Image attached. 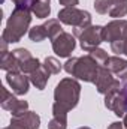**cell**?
I'll use <instances>...</instances> for the list:
<instances>
[{
    "label": "cell",
    "instance_id": "6da1fadb",
    "mask_svg": "<svg viewBox=\"0 0 127 129\" xmlns=\"http://www.w3.org/2000/svg\"><path fill=\"white\" fill-rule=\"evenodd\" d=\"M32 23V9L26 6H15L11 17L6 21L5 30L2 33V39L8 44L20 42L21 38L27 33Z\"/></svg>",
    "mask_w": 127,
    "mask_h": 129
},
{
    "label": "cell",
    "instance_id": "7a4b0ae2",
    "mask_svg": "<svg viewBox=\"0 0 127 129\" xmlns=\"http://www.w3.org/2000/svg\"><path fill=\"white\" fill-rule=\"evenodd\" d=\"M81 96V84L76 78H63L54 89V104L66 111L73 110Z\"/></svg>",
    "mask_w": 127,
    "mask_h": 129
},
{
    "label": "cell",
    "instance_id": "3957f363",
    "mask_svg": "<svg viewBox=\"0 0 127 129\" xmlns=\"http://www.w3.org/2000/svg\"><path fill=\"white\" fill-rule=\"evenodd\" d=\"M99 66L100 64L97 63L90 54H87V56H82V57L67 59V62L64 63V71L69 75H72V77H75L81 81L94 83Z\"/></svg>",
    "mask_w": 127,
    "mask_h": 129
},
{
    "label": "cell",
    "instance_id": "277c9868",
    "mask_svg": "<svg viewBox=\"0 0 127 129\" xmlns=\"http://www.w3.org/2000/svg\"><path fill=\"white\" fill-rule=\"evenodd\" d=\"M58 20L63 24L75 27L73 29V36H76V38L88 26H91V14L88 11L78 9L76 6L75 8H63L58 12Z\"/></svg>",
    "mask_w": 127,
    "mask_h": 129
},
{
    "label": "cell",
    "instance_id": "5b68a950",
    "mask_svg": "<svg viewBox=\"0 0 127 129\" xmlns=\"http://www.w3.org/2000/svg\"><path fill=\"white\" fill-rule=\"evenodd\" d=\"M94 86H96V89H97V92L102 93V95H106L111 90L121 89L120 80L114 78L112 72L106 66H103V64L99 66V71H97V75H96V80H94Z\"/></svg>",
    "mask_w": 127,
    "mask_h": 129
},
{
    "label": "cell",
    "instance_id": "8992f818",
    "mask_svg": "<svg viewBox=\"0 0 127 129\" xmlns=\"http://www.w3.org/2000/svg\"><path fill=\"white\" fill-rule=\"evenodd\" d=\"M79 45L84 51H91L103 42V27L102 26H88L84 32L78 36Z\"/></svg>",
    "mask_w": 127,
    "mask_h": 129
},
{
    "label": "cell",
    "instance_id": "52a82bcc",
    "mask_svg": "<svg viewBox=\"0 0 127 129\" xmlns=\"http://www.w3.org/2000/svg\"><path fill=\"white\" fill-rule=\"evenodd\" d=\"M2 89V99H0V105L3 110L11 111L12 117L21 116L26 111H29V102L27 101H20L17 99L15 95H12L6 87H0Z\"/></svg>",
    "mask_w": 127,
    "mask_h": 129
},
{
    "label": "cell",
    "instance_id": "ba28073f",
    "mask_svg": "<svg viewBox=\"0 0 127 129\" xmlns=\"http://www.w3.org/2000/svg\"><path fill=\"white\" fill-rule=\"evenodd\" d=\"M52 44V50L58 57H69L72 54V51L76 47V41L75 36L72 33L63 32L60 33L58 36H55L54 39H51Z\"/></svg>",
    "mask_w": 127,
    "mask_h": 129
},
{
    "label": "cell",
    "instance_id": "9c48e42d",
    "mask_svg": "<svg viewBox=\"0 0 127 129\" xmlns=\"http://www.w3.org/2000/svg\"><path fill=\"white\" fill-rule=\"evenodd\" d=\"M105 107L111 111H114L115 116L118 117H124L127 113V102L123 93H121V89L118 90H111L109 93L105 95Z\"/></svg>",
    "mask_w": 127,
    "mask_h": 129
},
{
    "label": "cell",
    "instance_id": "30bf717a",
    "mask_svg": "<svg viewBox=\"0 0 127 129\" xmlns=\"http://www.w3.org/2000/svg\"><path fill=\"white\" fill-rule=\"evenodd\" d=\"M6 81L11 86L12 92L18 96L26 95L30 87V77L23 72H8L6 74Z\"/></svg>",
    "mask_w": 127,
    "mask_h": 129
},
{
    "label": "cell",
    "instance_id": "8fae6325",
    "mask_svg": "<svg viewBox=\"0 0 127 129\" xmlns=\"http://www.w3.org/2000/svg\"><path fill=\"white\" fill-rule=\"evenodd\" d=\"M127 21L120 18V20H114L111 23H108L103 27V42H109L112 44L114 41H118L123 38V33L126 29Z\"/></svg>",
    "mask_w": 127,
    "mask_h": 129
},
{
    "label": "cell",
    "instance_id": "7c38bea8",
    "mask_svg": "<svg viewBox=\"0 0 127 129\" xmlns=\"http://www.w3.org/2000/svg\"><path fill=\"white\" fill-rule=\"evenodd\" d=\"M11 122L20 125L24 129H39L40 126V117L34 111H26L18 117H11Z\"/></svg>",
    "mask_w": 127,
    "mask_h": 129
},
{
    "label": "cell",
    "instance_id": "4fadbf2b",
    "mask_svg": "<svg viewBox=\"0 0 127 129\" xmlns=\"http://www.w3.org/2000/svg\"><path fill=\"white\" fill-rule=\"evenodd\" d=\"M105 66L120 80H127V60L121 59L120 56H111Z\"/></svg>",
    "mask_w": 127,
    "mask_h": 129
},
{
    "label": "cell",
    "instance_id": "5bb4252c",
    "mask_svg": "<svg viewBox=\"0 0 127 129\" xmlns=\"http://www.w3.org/2000/svg\"><path fill=\"white\" fill-rule=\"evenodd\" d=\"M67 113L64 108L52 104V119L48 123V129H66L67 128Z\"/></svg>",
    "mask_w": 127,
    "mask_h": 129
},
{
    "label": "cell",
    "instance_id": "9a60e30c",
    "mask_svg": "<svg viewBox=\"0 0 127 129\" xmlns=\"http://www.w3.org/2000/svg\"><path fill=\"white\" fill-rule=\"evenodd\" d=\"M0 68L6 72H21V63L12 54V51L0 54Z\"/></svg>",
    "mask_w": 127,
    "mask_h": 129
},
{
    "label": "cell",
    "instance_id": "2e32d148",
    "mask_svg": "<svg viewBox=\"0 0 127 129\" xmlns=\"http://www.w3.org/2000/svg\"><path fill=\"white\" fill-rule=\"evenodd\" d=\"M49 75H51V74H49L43 66H40L39 69H36L34 72L30 74V83H32L37 90H43V89L46 87V83H48V80H49Z\"/></svg>",
    "mask_w": 127,
    "mask_h": 129
},
{
    "label": "cell",
    "instance_id": "e0dca14e",
    "mask_svg": "<svg viewBox=\"0 0 127 129\" xmlns=\"http://www.w3.org/2000/svg\"><path fill=\"white\" fill-rule=\"evenodd\" d=\"M30 9L36 18H48L51 14V0H34Z\"/></svg>",
    "mask_w": 127,
    "mask_h": 129
},
{
    "label": "cell",
    "instance_id": "ac0fdd59",
    "mask_svg": "<svg viewBox=\"0 0 127 129\" xmlns=\"http://www.w3.org/2000/svg\"><path fill=\"white\" fill-rule=\"evenodd\" d=\"M43 27L48 33V38L49 39H54L55 36H58L60 33H63V27L60 24V20H55V18H48V21L43 23Z\"/></svg>",
    "mask_w": 127,
    "mask_h": 129
},
{
    "label": "cell",
    "instance_id": "d6986e66",
    "mask_svg": "<svg viewBox=\"0 0 127 129\" xmlns=\"http://www.w3.org/2000/svg\"><path fill=\"white\" fill-rule=\"evenodd\" d=\"M111 50L117 56H121V54L127 56V24H126V29H124V33H123V38L118 39V41H114L111 44Z\"/></svg>",
    "mask_w": 127,
    "mask_h": 129
},
{
    "label": "cell",
    "instance_id": "ffe728a7",
    "mask_svg": "<svg viewBox=\"0 0 127 129\" xmlns=\"http://www.w3.org/2000/svg\"><path fill=\"white\" fill-rule=\"evenodd\" d=\"M29 38H30V41H33V42H42L43 39H46L48 38V33L45 30L43 24L42 26H34V27H32L29 30Z\"/></svg>",
    "mask_w": 127,
    "mask_h": 129
},
{
    "label": "cell",
    "instance_id": "44dd1931",
    "mask_svg": "<svg viewBox=\"0 0 127 129\" xmlns=\"http://www.w3.org/2000/svg\"><path fill=\"white\" fill-rule=\"evenodd\" d=\"M42 66H43L51 75H57V74H60V71H61V64H60V62H58L55 57H46V59L43 60Z\"/></svg>",
    "mask_w": 127,
    "mask_h": 129
},
{
    "label": "cell",
    "instance_id": "7402d4cb",
    "mask_svg": "<svg viewBox=\"0 0 127 129\" xmlns=\"http://www.w3.org/2000/svg\"><path fill=\"white\" fill-rule=\"evenodd\" d=\"M42 66V63L37 60V59H34V57H32V59H29V60H26V62H23L21 63V72L23 74H32V72H34L36 69H39Z\"/></svg>",
    "mask_w": 127,
    "mask_h": 129
},
{
    "label": "cell",
    "instance_id": "603a6c76",
    "mask_svg": "<svg viewBox=\"0 0 127 129\" xmlns=\"http://www.w3.org/2000/svg\"><path fill=\"white\" fill-rule=\"evenodd\" d=\"M108 15H109V17H112V18H115V20H120V18L126 17V15H127V3L112 5V8H111V11H109V14H108Z\"/></svg>",
    "mask_w": 127,
    "mask_h": 129
},
{
    "label": "cell",
    "instance_id": "cb8c5ba5",
    "mask_svg": "<svg viewBox=\"0 0 127 129\" xmlns=\"http://www.w3.org/2000/svg\"><path fill=\"white\" fill-rule=\"evenodd\" d=\"M90 56H91L99 64H103V66H105V63L108 62V59L111 57V56H108V53H106L105 50H102V48H99V47L90 51Z\"/></svg>",
    "mask_w": 127,
    "mask_h": 129
},
{
    "label": "cell",
    "instance_id": "d4e9b609",
    "mask_svg": "<svg viewBox=\"0 0 127 129\" xmlns=\"http://www.w3.org/2000/svg\"><path fill=\"white\" fill-rule=\"evenodd\" d=\"M111 8H112V5H111V2H109V0H94L96 12H99V14H102V15L109 14Z\"/></svg>",
    "mask_w": 127,
    "mask_h": 129
},
{
    "label": "cell",
    "instance_id": "484cf974",
    "mask_svg": "<svg viewBox=\"0 0 127 129\" xmlns=\"http://www.w3.org/2000/svg\"><path fill=\"white\" fill-rule=\"evenodd\" d=\"M12 54L18 59V62L20 63H23V62H26V60H29V59H32V53L29 51V50H26V48H17V50H14L12 51Z\"/></svg>",
    "mask_w": 127,
    "mask_h": 129
},
{
    "label": "cell",
    "instance_id": "4316f807",
    "mask_svg": "<svg viewBox=\"0 0 127 129\" xmlns=\"http://www.w3.org/2000/svg\"><path fill=\"white\" fill-rule=\"evenodd\" d=\"M15 6H26V8H32L33 0H12Z\"/></svg>",
    "mask_w": 127,
    "mask_h": 129
},
{
    "label": "cell",
    "instance_id": "83f0119b",
    "mask_svg": "<svg viewBox=\"0 0 127 129\" xmlns=\"http://www.w3.org/2000/svg\"><path fill=\"white\" fill-rule=\"evenodd\" d=\"M58 2L63 5L64 8H75L79 3V0H58Z\"/></svg>",
    "mask_w": 127,
    "mask_h": 129
},
{
    "label": "cell",
    "instance_id": "f1b7e54d",
    "mask_svg": "<svg viewBox=\"0 0 127 129\" xmlns=\"http://www.w3.org/2000/svg\"><path fill=\"white\" fill-rule=\"evenodd\" d=\"M108 129H124V125H123V122H114L108 126Z\"/></svg>",
    "mask_w": 127,
    "mask_h": 129
},
{
    "label": "cell",
    "instance_id": "f546056e",
    "mask_svg": "<svg viewBox=\"0 0 127 129\" xmlns=\"http://www.w3.org/2000/svg\"><path fill=\"white\" fill-rule=\"evenodd\" d=\"M3 129H24V128H21L20 125H17V123H14V122H11L9 126H6V128H3Z\"/></svg>",
    "mask_w": 127,
    "mask_h": 129
},
{
    "label": "cell",
    "instance_id": "4dcf8cb0",
    "mask_svg": "<svg viewBox=\"0 0 127 129\" xmlns=\"http://www.w3.org/2000/svg\"><path fill=\"white\" fill-rule=\"evenodd\" d=\"M111 5H120V3H127V0H109Z\"/></svg>",
    "mask_w": 127,
    "mask_h": 129
},
{
    "label": "cell",
    "instance_id": "1f68e13d",
    "mask_svg": "<svg viewBox=\"0 0 127 129\" xmlns=\"http://www.w3.org/2000/svg\"><path fill=\"white\" fill-rule=\"evenodd\" d=\"M121 93H123V96H124V99H126V102H127V84L123 87V90H121Z\"/></svg>",
    "mask_w": 127,
    "mask_h": 129
},
{
    "label": "cell",
    "instance_id": "d6a6232c",
    "mask_svg": "<svg viewBox=\"0 0 127 129\" xmlns=\"http://www.w3.org/2000/svg\"><path fill=\"white\" fill-rule=\"evenodd\" d=\"M123 125H124V128L127 129V113H126V116H124V120H123Z\"/></svg>",
    "mask_w": 127,
    "mask_h": 129
},
{
    "label": "cell",
    "instance_id": "836d02e7",
    "mask_svg": "<svg viewBox=\"0 0 127 129\" xmlns=\"http://www.w3.org/2000/svg\"><path fill=\"white\" fill-rule=\"evenodd\" d=\"M78 129H91V128H88V126H82V128H78Z\"/></svg>",
    "mask_w": 127,
    "mask_h": 129
},
{
    "label": "cell",
    "instance_id": "e575fe53",
    "mask_svg": "<svg viewBox=\"0 0 127 129\" xmlns=\"http://www.w3.org/2000/svg\"><path fill=\"white\" fill-rule=\"evenodd\" d=\"M33 2H34V0H33Z\"/></svg>",
    "mask_w": 127,
    "mask_h": 129
}]
</instances>
